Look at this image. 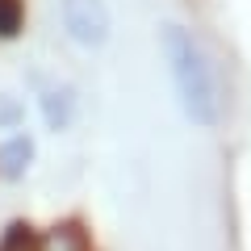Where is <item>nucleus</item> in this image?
Returning <instances> with one entry per match:
<instances>
[{
    "label": "nucleus",
    "instance_id": "f257e3e1",
    "mask_svg": "<svg viewBox=\"0 0 251 251\" xmlns=\"http://www.w3.org/2000/svg\"><path fill=\"white\" fill-rule=\"evenodd\" d=\"M159 46H163V59H168V72H172L184 117L193 126H218L222 92H218V75H214V63H209L205 46L176 21H168L159 29Z\"/></svg>",
    "mask_w": 251,
    "mask_h": 251
},
{
    "label": "nucleus",
    "instance_id": "f03ea898",
    "mask_svg": "<svg viewBox=\"0 0 251 251\" xmlns=\"http://www.w3.org/2000/svg\"><path fill=\"white\" fill-rule=\"evenodd\" d=\"M59 13H63V29L72 34V42L88 46V50H97V46L109 42V4L105 0H59Z\"/></svg>",
    "mask_w": 251,
    "mask_h": 251
},
{
    "label": "nucleus",
    "instance_id": "7ed1b4c3",
    "mask_svg": "<svg viewBox=\"0 0 251 251\" xmlns=\"http://www.w3.org/2000/svg\"><path fill=\"white\" fill-rule=\"evenodd\" d=\"M34 163V138L29 134H13L0 143V176L4 180H21Z\"/></svg>",
    "mask_w": 251,
    "mask_h": 251
},
{
    "label": "nucleus",
    "instance_id": "20e7f679",
    "mask_svg": "<svg viewBox=\"0 0 251 251\" xmlns=\"http://www.w3.org/2000/svg\"><path fill=\"white\" fill-rule=\"evenodd\" d=\"M42 117H46L50 130H67L72 117H75V92L72 88H50L42 97Z\"/></svg>",
    "mask_w": 251,
    "mask_h": 251
},
{
    "label": "nucleus",
    "instance_id": "39448f33",
    "mask_svg": "<svg viewBox=\"0 0 251 251\" xmlns=\"http://www.w3.org/2000/svg\"><path fill=\"white\" fill-rule=\"evenodd\" d=\"M38 251H88V243H84L80 226H54V230L38 243Z\"/></svg>",
    "mask_w": 251,
    "mask_h": 251
},
{
    "label": "nucleus",
    "instance_id": "423d86ee",
    "mask_svg": "<svg viewBox=\"0 0 251 251\" xmlns=\"http://www.w3.org/2000/svg\"><path fill=\"white\" fill-rule=\"evenodd\" d=\"M0 251H34V234H29L25 222H13L9 234L0 239Z\"/></svg>",
    "mask_w": 251,
    "mask_h": 251
},
{
    "label": "nucleus",
    "instance_id": "0eeeda50",
    "mask_svg": "<svg viewBox=\"0 0 251 251\" xmlns=\"http://www.w3.org/2000/svg\"><path fill=\"white\" fill-rule=\"evenodd\" d=\"M21 29V0H0V38H13Z\"/></svg>",
    "mask_w": 251,
    "mask_h": 251
},
{
    "label": "nucleus",
    "instance_id": "6e6552de",
    "mask_svg": "<svg viewBox=\"0 0 251 251\" xmlns=\"http://www.w3.org/2000/svg\"><path fill=\"white\" fill-rule=\"evenodd\" d=\"M17 122H21V109L9 97H0V126H17Z\"/></svg>",
    "mask_w": 251,
    "mask_h": 251
}]
</instances>
